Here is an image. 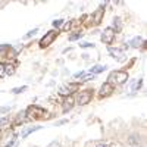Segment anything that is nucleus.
Masks as SVG:
<instances>
[{"label": "nucleus", "mask_w": 147, "mask_h": 147, "mask_svg": "<svg viewBox=\"0 0 147 147\" xmlns=\"http://www.w3.org/2000/svg\"><path fill=\"white\" fill-rule=\"evenodd\" d=\"M109 84H115V85H122V84H125L128 81V74L125 71H113V72H110V75L107 78Z\"/></svg>", "instance_id": "nucleus-1"}, {"label": "nucleus", "mask_w": 147, "mask_h": 147, "mask_svg": "<svg viewBox=\"0 0 147 147\" xmlns=\"http://www.w3.org/2000/svg\"><path fill=\"white\" fill-rule=\"evenodd\" d=\"M57 30H50L49 32H46L44 34V37L40 40V47L41 49H44V47H47V46H50L53 41H55V38L57 37Z\"/></svg>", "instance_id": "nucleus-2"}, {"label": "nucleus", "mask_w": 147, "mask_h": 147, "mask_svg": "<svg viewBox=\"0 0 147 147\" xmlns=\"http://www.w3.org/2000/svg\"><path fill=\"white\" fill-rule=\"evenodd\" d=\"M27 115H30L28 119H31V118H43L46 115V110L38 107V106H30L28 110H27Z\"/></svg>", "instance_id": "nucleus-3"}, {"label": "nucleus", "mask_w": 147, "mask_h": 147, "mask_svg": "<svg viewBox=\"0 0 147 147\" xmlns=\"http://www.w3.org/2000/svg\"><path fill=\"white\" fill-rule=\"evenodd\" d=\"M93 99V90H85V91H81L78 94V105L84 106V105H87L90 103V100Z\"/></svg>", "instance_id": "nucleus-4"}, {"label": "nucleus", "mask_w": 147, "mask_h": 147, "mask_svg": "<svg viewBox=\"0 0 147 147\" xmlns=\"http://www.w3.org/2000/svg\"><path fill=\"white\" fill-rule=\"evenodd\" d=\"M113 40H115V31H113L112 27H107L102 34V41L106 43V44H112Z\"/></svg>", "instance_id": "nucleus-5"}, {"label": "nucleus", "mask_w": 147, "mask_h": 147, "mask_svg": "<svg viewBox=\"0 0 147 147\" xmlns=\"http://www.w3.org/2000/svg\"><path fill=\"white\" fill-rule=\"evenodd\" d=\"M112 93H113V85H112V84H109V82H105V84L102 85V88H100L99 96L103 99V97H109Z\"/></svg>", "instance_id": "nucleus-6"}, {"label": "nucleus", "mask_w": 147, "mask_h": 147, "mask_svg": "<svg viewBox=\"0 0 147 147\" xmlns=\"http://www.w3.org/2000/svg\"><path fill=\"white\" fill-rule=\"evenodd\" d=\"M107 50H109V55H110V56L115 57V59H118V60H124V59H125V53L122 52L121 49H116V47H115V49H113V47H109Z\"/></svg>", "instance_id": "nucleus-7"}, {"label": "nucleus", "mask_w": 147, "mask_h": 147, "mask_svg": "<svg viewBox=\"0 0 147 147\" xmlns=\"http://www.w3.org/2000/svg\"><path fill=\"white\" fill-rule=\"evenodd\" d=\"M72 106H74V99H72L71 96L65 97V100H63V103H62V109H63V113L69 112V110L72 109Z\"/></svg>", "instance_id": "nucleus-8"}, {"label": "nucleus", "mask_w": 147, "mask_h": 147, "mask_svg": "<svg viewBox=\"0 0 147 147\" xmlns=\"http://www.w3.org/2000/svg\"><path fill=\"white\" fill-rule=\"evenodd\" d=\"M144 44H146V41L141 38V37H136V38H132V40L129 41V46L134 47V49H138V47H141V46H144Z\"/></svg>", "instance_id": "nucleus-9"}, {"label": "nucleus", "mask_w": 147, "mask_h": 147, "mask_svg": "<svg viewBox=\"0 0 147 147\" xmlns=\"http://www.w3.org/2000/svg\"><path fill=\"white\" fill-rule=\"evenodd\" d=\"M103 13H105V9L100 7L94 12V24H100L102 22V18H103Z\"/></svg>", "instance_id": "nucleus-10"}, {"label": "nucleus", "mask_w": 147, "mask_h": 147, "mask_svg": "<svg viewBox=\"0 0 147 147\" xmlns=\"http://www.w3.org/2000/svg\"><path fill=\"white\" fill-rule=\"evenodd\" d=\"M40 128H41V127H30V128H25V129L22 131V134H21V137H22V138H27V137L30 136L31 132H34V131H38Z\"/></svg>", "instance_id": "nucleus-11"}, {"label": "nucleus", "mask_w": 147, "mask_h": 147, "mask_svg": "<svg viewBox=\"0 0 147 147\" xmlns=\"http://www.w3.org/2000/svg\"><path fill=\"white\" fill-rule=\"evenodd\" d=\"M106 68H107V66H102V65H96V66H93V68L90 69V74H93V75H97V74H100V72L106 71Z\"/></svg>", "instance_id": "nucleus-12"}, {"label": "nucleus", "mask_w": 147, "mask_h": 147, "mask_svg": "<svg viewBox=\"0 0 147 147\" xmlns=\"http://www.w3.org/2000/svg\"><path fill=\"white\" fill-rule=\"evenodd\" d=\"M28 121V116H27V112H21V113H18V116H16V124H24V122H27Z\"/></svg>", "instance_id": "nucleus-13"}, {"label": "nucleus", "mask_w": 147, "mask_h": 147, "mask_svg": "<svg viewBox=\"0 0 147 147\" xmlns=\"http://www.w3.org/2000/svg\"><path fill=\"white\" fill-rule=\"evenodd\" d=\"M140 141H141V137H140V136H137V134L131 136V137H129V140H128V143H129L131 146H138V144H140Z\"/></svg>", "instance_id": "nucleus-14"}, {"label": "nucleus", "mask_w": 147, "mask_h": 147, "mask_svg": "<svg viewBox=\"0 0 147 147\" xmlns=\"http://www.w3.org/2000/svg\"><path fill=\"white\" fill-rule=\"evenodd\" d=\"M71 93H72V91H71V90L68 88V85H63V87L59 90V94H60V96H65V97L71 96Z\"/></svg>", "instance_id": "nucleus-15"}, {"label": "nucleus", "mask_w": 147, "mask_h": 147, "mask_svg": "<svg viewBox=\"0 0 147 147\" xmlns=\"http://www.w3.org/2000/svg\"><path fill=\"white\" fill-rule=\"evenodd\" d=\"M113 27H115V28H113L115 32H116V31H121L122 24H121V19H119V18H115V19H113Z\"/></svg>", "instance_id": "nucleus-16"}, {"label": "nucleus", "mask_w": 147, "mask_h": 147, "mask_svg": "<svg viewBox=\"0 0 147 147\" xmlns=\"http://www.w3.org/2000/svg\"><path fill=\"white\" fill-rule=\"evenodd\" d=\"M141 84H143V80H136V82L132 84V91H138L140 90V87H141Z\"/></svg>", "instance_id": "nucleus-17"}, {"label": "nucleus", "mask_w": 147, "mask_h": 147, "mask_svg": "<svg viewBox=\"0 0 147 147\" xmlns=\"http://www.w3.org/2000/svg\"><path fill=\"white\" fill-rule=\"evenodd\" d=\"M13 72H15V68H13V65H6V71H5V74H6V75H12Z\"/></svg>", "instance_id": "nucleus-18"}, {"label": "nucleus", "mask_w": 147, "mask_h": 147, "mask_svg": "<svg viewBox=\"0 0 147 147\" xmlns=\"http://www.w3.org/2000/svg\"><path fill=\"white\" fill-rule=\"evenodd\" d=\"M27 90V85H22V87H18V88H13L12 90V93H15V94H19L22 91H25Z\"/></svg>", "instance_id": "nucleus-19"}, {"label": "nucleus", "mask_w": 147, "mask_h": 147, "mask_svg": "<svg viewBox=\"0 0 147 147\" xmlns=\"http://www.w3.org/2000/svg\"><path fill=\"white\" fill-rule=\"evenodd\" d=\"M81 37H82V32H77V34H74V35H71V37H69V40H71V41H75V40L81 38Z\"/></svg>", "instance_id": "nucleus-20"}, {"label": "nucleus", "mask_w": 147, "mask_h": 147, "mask_svg": "<svg viewBox=\"0 0 147 147\" xmlns=\"http://www.w3.org/2000/svg\"><path fill=\"white\" fill-rule=\"evenodd\" d=\"M5 71H6V63H0V77H5L6 75Z\"/></svg>", "instance_id": "nucleus-21"}, {"label": "nucleus", "mask_w": 147, "mask_h": 147, "mask_svg": "<svg viewBox=\"0 0 147 147\" xmlns=\"http://www.w3.org/2000/svg\"><path fill=\"white\" fill-rule=\"evenodd\" d=\"M62 24H63V19H56V21H53V27L55 28H59Z\"/></svg>", "instance_id": "nucleus-22"}, {"label": "nucleus", "mask_w": 147, "mask_h": 147, "mask_svg": "<svg viewBox=\"0 0 147 147\" xmlns=\"http://www.w3.org/2000/svg\"><path fill=\"white\" fill-rule=\"evenodd\" d=\"M9 49H10V46H9V44H3V46H0V53H3V52L9 50Z\"/></svg>", "instance_id": "nucleus-23"}, {"label": "nucleus", "mask_w": 147, "mask_h": 147, "mask_svg": "<svg viewBox=\"0 0 147 147\" xmlns=\"http://www.w3.org/2000/svg\"><path fill=\"white\" fill-rule=\"evenodd\" d=\"M94 78H96V75L90 74V75H85V77H82V81H90V80H94Z\"/></svg>", "instance_id": "nucleus-24"}, {"label": "nucleus", "mask_w": 147, "mask_h": 147, "mask_svg": "<svg viewBox=\"0 0 147 147\" xmlns=\"http://www.w3.org/2000/svg\"><path fill=\"white\" fill-rule=\"evenodd\" d=\"M7 124H9V119H7V118H2V119H0V127L7 125Z\"/></svg>", "instance_id": "nucleus-25"}, {"label": "nucleus", "mask_w": 147, "mask_h": 147, "mask_svg": "<svg viewBox=\"0 0 147 147\" xmlns=\"http://www.w3.org/2000/svg\"><path fill=\"white\" fill-rule=\"evenodd\" d=\"M47 147H60V144H59L57 141H52V143H50V144H49Z\"/></svg>", "instance_id": "nucleus-26"}, {"label": "nucleus", "mask_w": 147, "mask_h": 147, "mask_svg": "<svg viewBox=\"0 0 147 147\" xmlns=\"http://www.w3.org/2000/svg\"><path fill=\"white\" fill-rule=\"evenodd\" d=\"M82 77H84V72L82 71L81 72H77L75 75H74V78H82Z\"/></svg>", "instance_id": "nucleus-27"}, {"label": "nucleus", "mask_w": 147, "mask_h": 147, "mask_svg": "<svg viewBox=\"0 0 147 147\" xmlns=\"http://www.w3.org/2000/svg\"><path fill=\"white\" fill-rule=\"evenodd\" d=\"M37 31H38V30H37V28H34V30H32V31H30V32H28V34H27L25 37H27V38H28V37H31V35H34V34H35Z\"/></svg>", "instance_id": "nucleus-28"}, {"label": "nucleus", "mask_w": 147, "mask_h": 147, "mask_svg": "<svg viewBox=\"0 0 147 147\" xmlns=\"http://www.w3.org/2000/svg\"><path fill=\"white\" fill-rule=\"evenodd\" d=\"M96 147H110V144L109 143H100V144H97Z\"/></svg>", "instance_id": "nucleus-29"}, {"label": "nucleus", "mask_w": 147, "mask_h": 147, "mask_svg": "<svg viewBox=\"0 0 147 147\" xmlns=\"http://www.w3.org/2000/svg\"><path fill=\"white\" fill-rule=\"evenodd\" d=\"M71 27H72V24H71V22H66L65 25H63V30H66V31H68V30H69Z\"/></svg>", "instance_id": "nucleus-30"}, {"label": "nucleus", "mask_w": 147, "mask_h": 147, "mask_svg": "<svg viewBox=\"0 0 147 147\" xmlns=\"http://www.w3.org/2000/svg\"><path fill=\"white\" fill-rule=\"evenodd\" d=\"M81 47H94V44H90V43H82V44H80Z\"/></svg>", "instance_id": "nucleus-31"}, {"label": "nucleus", "mask_w": 147, "mask_h": 147, "mask_svg": "<svg viewBox=\"0 0 147 147\" xmlns=\"http://www.w3.org/2000/svg\"><path fill=\"white\" fill-rule=\"evenodd\" d=\"M10 110V107H0V112L2 113H5V112H9Z\"/></svg>", "instance_id": "nucleus-32"}, {"label": "nucleus", "mask_w": 147, "mask_h": 147, "mask_svg": "<svg viewBox=\"0 0 147 147\" xmlns=\"http://www.w3.org/2000/svg\"><path fill=\"white\" fill-rule=\"evenodd\" d=\"M134 147H141V146H134Z\"/></svg>", "instance_id": "nucleus-33"}]
</instances>
